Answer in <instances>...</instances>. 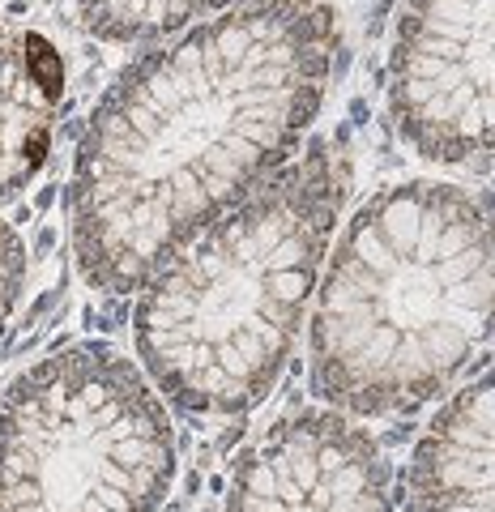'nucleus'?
Instances as JSON below:
<instances>
[{
	"label": "nucleus",
	"mask_w": 495,
	"mask_h": 512,
	"mask_svg": "<svg viewBox=\"0 0 495 512\" xmlns=\"http://www.w3.org/2000/svg\"><path fill=\"white\" fill-rule=\"evenodd\" d=\"M325 0H248L141 56L99 103L73 171V248L99 291H137L299 146L325 103Z\"/></svg>",
	"instance_id": "1"
},
{
	"label": "nucleus",
	"mask_w": 495,
	"mask_h": 512,
	"mask_svg": "<svg viewBox=\"0 0 495 512\" xmlns=\"http://www.w3.org/2000/svg\"><path fill=\"white\" fill-rule=\"evenodd\" d=\"M495 338V210L444 180L376 192L346 222L312 316V393L342 414L440 397Z\"/></svg>",
	"instance_id": "2"
},
{
	"label": "nucleus",
	"mask_w": 495,
	"mask_h": 512,
	"mask_svg": "<svg viewBox=\"0 0 495 512\" xmlns=\"http://www.w3.org/2000/svg\"><path fill=\"white\" fill-rule=\"evenodd\" d=\"M338 210V158L316 141L146 278L137 355L171 402L193 414L265 402L295 350Z\"/></svg>",
	"instance_id": "3"
},
{
	"label": "nucleus",
	"mask_w": 495,
	"mask_h": 512,
	"mask_svg": "<svg viewBox=\"0 0 495 512\" xmlns=\"http://www.w3.org/2000/svg\"><path fill=\"white\" fill-rule=\"evenodd\" d=\"M171 470L167 410L116 350H60L0 402V512H154Z\"/></svg>",
	"instance_id": "4"
},
{
	"label": "nucleus",
	"mask_w": 495,
	"mask_h": 512,
	"mask_svg": "<svg viewBox=\"0 0 495 512\" xmlns=\"http://www.w3.org/2000/svg\"><path fill=\"white\" fill-rule=\"evenodd\" d=\"M389 107L402 141L427 163L495 154V0H406Z\"/></svg>",
	"instance_id": "5"
},
{
	"label": "nucleus",
	"mask_w": 495,
	"mask_h": 512,
	"mask_svg": "<svg viewBox=\"0 0 495 512\" xmlns=\"http://www.w3.org/2000/svg\"><path fill=\"white\" fill-rule=\"evenodd\" d=\"M227 512H393V474L342 410H295L239 457Z\"/></svg>",
	"instance_id": "6"
},
{
	"label": "nucleus",
	"mask_w": 495,
	"mask_h": 512,
	"mask_svg": "<svg viewBox=\"0 0 495 512\" xmlns=\"http://www.w3.org/2000/svg\"><path fill=\"white\" fill-rule=\"evenodd\" d=\"M406 512H495V367L453 393L414 444Z\"/></svg>",
	"instance_id": "7"
},
{
	"label": "nucleus",
	"mask_w": 495,
	"mask_h": 512,
	"mask_svg": "<svg viewBox=\"0 0 495 512\" xmlns=\"http://www.w3.org/2000/svg\"><path fill=\"white\" fill-rule=\"evenodd\" d=\"M60 94L35 82L22 39H0V201L18 197L43 167Z\"/></svg>",
	"instance_id": "8"
},
{
	"label": "nucleus",
	"mask_w": 495,
	"mask_h": 512,
	"mask_svg": "<svg viewBox=\"0 0 495 512\" xmlns=\"http://www.w3.org/2000/svg\"><path fill=\"white\" fill-rule=\"evenodd\" d=\"M227 5L231 0H77L86 30L111 43L163 39Z\"/></svg>",
	"instance_id": "9"
},
{
	"label": "nucleus",
	"mask_w": 495,
	"mask_h": 512,
	"mask_svg": "<svg viewBox=\"0 0 495 512\" xmlns=\"http://www.w3.org/2000/svg\"><path fill=\"white\" fill-rule=\"evenodd\" d=\"M22 278H26V252H22V239L13 235L5 222H0V325L9 320L13 303H18Z\"/></svg>",
	"instance_id": "10"
},
{
	"label": "nucleus",
	"mask_w": 495,
	"mask_h": 512,
	"mask_svg": "<svg viewBox=\"0 0 495 512\" xmlns=\"http://www.w3.org/2000/svg\"><path fill=\"white\" fill-rule=\"evenodd\" d=\"M0 39H5V30H0Z\"/></svg>",
	"instance_id": "11"
}]
</instances>
